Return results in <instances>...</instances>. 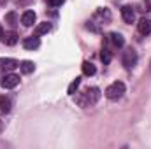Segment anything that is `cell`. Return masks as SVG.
<instances>
[{"label": "cell", "instance_id": "cell-20", "mask_svg": "<svg viewBox=\"0 0 151 149\" xmlns=\"http://www.w3.org/2000/svg\"><path fill=\"white\" fill-rule=\"evenodd\" d=\"M0 39H4V28H2V25H0Z\"/></svg>", "mask_w": 151, "mask_h": 149}, {"label": "cell", "instance_id": "cell-19", "mask_svg": "<svg viewBox=\"0 0 151 149\" xmlns=\"http://www.w3.org/2000/svg\"><path fill=\"white\" fill-rule=\"evenodd\" d=\"M63 2H65V0H47V4H49V5H53V7H60Z\"/></svg>", "mask_w": 151, "mask_h": 149}, {"label": "cell", "instance_id": "cell-18", "mask_svg": "<svg viewBox=\"0 0 151 149\" xmlns=\"http://www.w3.org/2000/svg\"><path fill=\"white\" fill-rule=\"evenodd\" d=\"M5 21H7L9 25H16V14H14V12H9V14L5 16Z\"/></svg>", "mask_w": 151, "mask_h": 149}, {"label": "cell", "instance_id": "cell-17", "mask_svg": "<svg viewBox=\"0 0 151 149\" xmlns=\"http://www.w3.org/2000/svg\"><path fill=\"white\" fill-rule=\"evenodd\" d=\"M111 58H113V56H111V51H109V49H102V51H100V60L104 62V65L111 63Z\"/></svg>", "mask_w": 151, "mask_h": 149}, {"label": "cell", "instance_id": "cell-8", "mask_svg": "<svg viewBox=\"0 0 151 149\" xmlns=\"http://www.w3.org/2000/svg\"><path fill=\"white\" fill-rule=\"evenodd\" d=\"M40 46V40H39V35H32V37H27L23 40V47L28 49V51H34Z\"/></svg>", "mask_w": 151, "mask_h": 149}, {"label": "cell", "instance_id": "cell-3", "mask_svg": "<svg viewBox=\"0 0 151 149\" xmlns=\"http://www.w3.org/2000/svg\"><path fill=\"white\" fill-rule=\"evenodd\" d=\"M0 84H2V88H5V90H12V88H16V86L19 84V75L5 74L4 75V79L0 81Z\"/></svg>", "mask_w": 151, "mask_h": 149}, {"label": "cell", "instance_id": "cell-5", "mask_svg": "<svg viewBox=\"0 0 151 149\" xmlns=\"http://www.w3.org/2000/svg\"><path fill=\"white\" fill-rule=\"evenodd\" d=\"M18 67H19V62L18 60H14V58H0V70L12 72Z\"/></svg>", "mask_w": 151, "mask_h": 149}, {"label": "cell", "instance_id": "cell-7", "mask_svg": "<svg viewBox=\"0 0 151 149\" xmlns=\"http://www.w3.org/2000/svg\"><path fill=\"white\" fill-rule=\"evenodd\" d=\"M137 30H139V34H142V35L151 34V19L150 18H141L139 23H137Z\"/></svg>", "mask_w": 151, "mask_h": 149}, {"label": "cell", "instance_id": "cell-16", "mask_svg": "<svg viewBox=\"0 0 151 149\" xmlns=\"http://www.w3.org/2000/svg\"><path fill=\"white\" fill-rule=\"evenodd\" d=\"M16 42H18V34H16V32H7V34H5V44L14 46Z\"/></svg>", "mask_w": 151, "mask_h": 149}, {"label": "cell", "instance_id": "cell-10", "mask_svg": "<svg viewBox=\"0 0 151 149\" xmlns=\"http://www.w3.org/2000/svg\"><path fill=\"white\" fill-rule=\"evenodd\" d=\"M19 69H21V72H23V74H32V72L35 70V63H34V62H30V60H25V62H21V63H19Z\"/></svg>", "mask_w": 151, "mask_h": 149}, {"label": "cell", "instance_id": "cell-2", "mask_svg": "<svg viewBox=\"0 0 151 149\" xmlns=\"http://www.w3.org/2000/svg\"><path fill=\"white\" fill-rule=\"evenodd\" d=\"M123 93H125V84H123L121 81L113 82V84L107 86V90H106V97H107L109 100H119V98L123 97Z\"/></svg>", "mask_w": 151, "mask_h": 149}, {"label": "cell", "instance_id": "cell-12", "mask_svg": "<svg viewBox=\"0 0 151 149\" xmlns=\"http://www.w3.org/2000/svg\"><path fill=\"white\" fill-rule=\"evenodd\" d=\"M49 30H51V25H49L47 21L39 23L37 27H35V35H44V34H47Z\"/></svg>", "mask_w": 151, "mask_h": 149}, {"label": "cell", "instance_id": "cell-13", "mask_svg": "<svg viewBox=\"0 0 151 149\" xmlns=\"http://www.w3.org/2000/svg\"><path fill=\"white\" fill-rule=\"evenodd\" d=\"M9 111H11V100L5 98V97H0V112L7 114Z\"/></svg>", "mask_w": 151, "mask_h": 149}, {"label": "cell", "instance_id": "cell-14", "mask_svg": "<svg viewBox=\"0 0 151 149\" xmlns=\"http://www.w3.org/2000/svg\"><path fill=\"white\" fill-rule=\"evenodd\" d=\"M95 72H97V69H95L93 63H90V62L83 63V74L84 75H95Z\"/></svg>", "mask_w": 151, "mask_h": 149}, {"label": "cell", "instance_id": "cell-4", "mask_svg": "<svg viewBox=\"0 0 151 149\" xmlns=\"http://www.w3.org/2000/svg\"><path fill=\"white\" fill-rule=\"evenodd\" d=\"M135 63H137V53L134 49H127L123 53V65H125V69H132Z\"/></svg>", "mask_w": 151, "mask_h": 149}, {"label": "cell", "instance_id": "cell-9", "mask_svg": "<svg viewBox=\"0 0 151 149\" xmlns=\"http://www.w3.org/2000/svg\"><path fill=\"white\" fill-rule=\"evenodd\" d=\"M21 23H23L25 27H32V25L35 23V12H34V11H25L23 16H21Z\"/></svg>", "mask_w": 151, "mask_h": 149}, {"label": "cell", "instance_id": "cell-6", "mask_svg": "<svg viewBox=\"0 0 151 149\" xmlns=\"http://www.w3.org/2000/svg\"><path fill=\"white\" fill-rule=\"evenodd\" d=\"M121 16H123V21H125V23L132 25V23L135 21V11H134V7H132V5H123Z\"/></svg>", "mask_w": 151, "mask_h": 149}, {"label": "cell", "instance_id": "cell-15", "mask_svg": "<svg viewBox=\"0 0 151 149\" xmlns=\"http://www.w3.org/2000/svg\"><path fill=\"white\" fill-rule=\"evenodd\" d=\"M79 86H81V77H76L74 81L69 84V90H67V93H69V95H76Z\"/></svg>", "mask_w": 151, "mask_h": 149}, {"label": "cell", "instance_id": "cell-11", "mask_svg": "<svg viewBox=\"0 0 151 149\" xmlns=\"http://www.w3.org/2000/svg\"><path fill=\"white\" fill-rule=\"evenodd\" d=\"M109 37H111V42H113L116 47H123V44H125V39H123V35H121V34H118V32H113Z\"/></svg>", "mask_w": 151, "mask_h": 149}, {"label": "cell", "instance_id": "cell-1", "mask_svg": "<svg viewBox=\"0 0 151 149\" xmlns=\"http://www.w3.org/2000/svg\"><path fill=\"white\" fill-rule=\"evenodd\" d=\"M100 90L97 88V86H91V88H86L83 93H79L77 97H76V102H77V105H81V107H90V105H95L99 100H100Z\"/></svg>", "mask_w": 151, "mask_h": 149}]
</instances>
